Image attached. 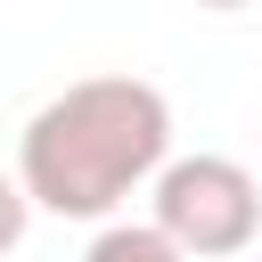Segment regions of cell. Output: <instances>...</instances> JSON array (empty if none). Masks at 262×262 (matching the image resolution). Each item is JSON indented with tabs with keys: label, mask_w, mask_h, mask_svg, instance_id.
<instances>
[{
	"label": "cell",
	"mask_w": 262,
	"mask_h": 262,
	"mask_svg": "<svg viewBox=\"0 0 262 262\" xmlns=\"http://www.w3.org/2000/svg\"><path fill=\"white\" fill-rule=\"evenodd\" d=\"M25 229H33V205H25L16 172H0V254H16V246H25Z\"/></svg>",
	"instance_id": "277c9868"
},
{
	"label": "cell",
	"mask_w": 262,
	"mask_h": 262,
	"mask_svg": "<svg viewBox=\"0 0 262 262\" xmlns=\"http://www.w3.org/2000/svg\"><path fill=\"white\" fill-rule=\"evenodd\" d=\"M164 164H172V106L139 74L66 82L49 106H33L16 139V188L57 221H106Z\"/></svg>",
	"instance_id": "6da1fadb"
},
{
	"label": "cell",
	"mask_w": 262,
	"mask_h": 262,
	"mask_svg": "<svg viewBox=\"0 0 262 262\" xmlns=\"http://www.w3.org/2000/svg\"><path fill=\"white\" fill-rule=\"evenodd\" d=\"M147 229L180 254V262H229L262 237V180L237 156H172L147 180Z\"/></svg>",
	"instance_id": "7a4b0ae2"
},
{
	"label": "cell",
	"mask_w": 262,
	"mask_h": 262,
	"mask_svg": "<svg viewBox=\"0 0 262 262\" xmlns=\"http://www.w3.org/2000/svg\"><path fill=\"white\" fill-rule=\"evenodd\" d=\"M82 262H180V254H172L147 221H106V229L90 237V254H82Z\"/></svg>",
	"instance_id": "3957f363"
}]
</instances>
